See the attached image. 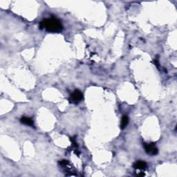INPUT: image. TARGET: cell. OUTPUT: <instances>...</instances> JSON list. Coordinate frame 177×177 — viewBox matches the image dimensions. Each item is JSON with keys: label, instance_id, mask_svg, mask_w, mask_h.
Masks as SVG:
<instances>
[{"label": "cell", "instance_id": "6da1fadb", "mask_svg": "<svg viewBox=\"0 0 177 177\" xmlns=\"http://www.w3.org/2000/svg\"><path fill=\"white\" fill-rule=\"evenodd\" d=\"M40 27L41 29L44 28L50 33H60L63 30L60 20L54 17L42 20L40 24Z\"/></svg>", "mask_w": 177, "mask_h": 177}, {"label": "cell", "instance_id": "7a4b0ae2", "mask_svg": "<svg viewBox=\"0 0 177 177\" xmlns=\"http://www.w3.org/2000/svg\"><path fill=\"white\" fill-rule=\"evenodd\" d=\"M83 99V94L79 90H75L71 95L69 100L72 104H77Z\"/></svg>", "mask_w": 177, "mask_h": 177}, {"label": "cell", "instance_id": "3957f363", "mask_svg": "<svg viewBox=\"0 0 177 177\" xmlns=\"http://www.w3.org/2000/svg\"><path fill=\"white\" fill-rule=\"evenodd\" d=\"M144 147L146 153L149 155L155 156L158 152L157 147L154 143H144Z\"/></svg>", "mask_w": 177, "mask_h": 177}, {"label": "cell", "instance_id": "277c9868", "mask_svg": "<svg viewBox=\"0 0 177 177\" xmlns=\"http://www.w3.org/2000/svg\"><path fill=\"white\" fill-rule=\"evenodd\" d=\"M133 167L136 170H145L147 168V163L144 161H137L134 163Z\"/></svg>", "mask_w": 177, "mask_h": 177}, {"label": "cell", "instance_id": "5b68a950", "mask_svg": "<svg viewBox=\"0 0 177 177\" xmlns=\"http://www.w3.org/2000/svg\"><path fill=\"white\" fill-rule=\"evenodd\" d=\"M20 122L21 123H22L25 125L27 126H33L34 125V122L32 119L30 118H27V117H22L21 119H20Z\"/></svg>", "mask_w": 177, "mask_h": 177}, {"label": "cell", "instance_id": "8992f818", "mask_svg": "<svg viewBox=\"0 0 177 177\" xmlns=\"http://www.w3.org/2000/svg\"><path fill=\"white\" fill-rule=\"evenodd\" d=\"M128 122H129V118H128L127 116L125 115L122 117V120H121V124H120V128L122 129H125L126 127V126L128 125Z\"/></svg>", "mask_w": 177, "mask_h": 177}, {"label": "cell", "instance_id": "52a82bcc", "mask_svg": "<svg viewBox=\"0 0 177 177\" xmlns=\"http://www.w3.org/2000/svg\"><path fill=\"white\" fill-rule=\"evenodd\" d=\"M71 142H72V143H73V145L75 147H76V148H77V143H76V141H75V139L74 137H73V138H71Z\"/></svg>", "mask_w": 177, "mask_h": 177}]
</instances>
